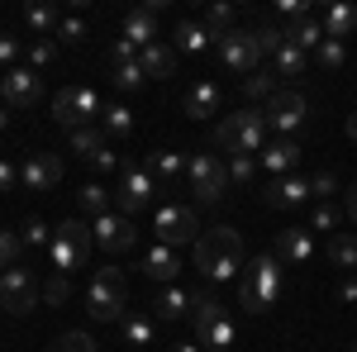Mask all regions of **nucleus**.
Segmentation results:
<instances>
[{"label": "nucleus", "mask_w": 357, "mask_h": 352, "mask_svg": "<svg viewBox=\"0 0 357 352\" xmlns=\"http://www.w3.org/2000/svg\"><path fill=\"white\" fill-rule=\"evenodd\" d=\"M186 181H191V195L200 205H215L224 200V186H229V167L215 158V153H195L186 162Z\"/></svg>", "instance_id": "6"}, {"label": "nucleus", "mask_w": 357, "mask_h": 352, "mask_svg": "<svg viewBox=\"0 0 357 352\" xmlns=\"http://www.w3.org/2000/svg\"><path fill=\"white\" fill-rule=\"evenodd\" d=\"M172 43H176V53H205V43H215V38L195 24V20H181L176 33H172Z\"/></svg>", "instance_id": "29"}, {"label": "nucleus", "mask_w": 357, "mask_h": 352, "mask_svg": "<svg viewBox=\"0 0 357 352\" xmlns=\"http://www.w3.org/2000/svg\"><path fill=\"white\" fill-rule=\"evenodd\" d=\"M57 24H62V20H57L53 5H33V10H29V29H33V33H53Z\"/></svg>", "instance_id": "41"}, {"label": "nucleus", "mask_w": 357, "mask_h": 352, "mask_svg": "<svg viewBox=\"0 0 357 352\" xmlns=\"http://www.w3.org/2000/svg\"><path fill=\"white\" fill-rule=\"evenodd\" d=\"M153 314H158V319H181V314H191V291L167 286L162 296L153 300Z\"/></svg>", "instance_id": "26"}, {"label": "nucleus", "mask_w": 357, "mask_h": 352, "mask_svg": "<svg viewBox=\"0 0 357 352\" xmlns=\"http://www.w3.org/2000/svg\"><path fill=\"white\" fill-rule=\"evenodd\" d=\"M162 33H158V10H148V5H138L124 15V43H134V48H148V43H158Z\"/></svg>", "instance_id": "17"}, {"label": "nucleus", "mask_w": 357, "mask_h": 352, "mask_svg": "<svg viewBox=\"0 0 357 352\" xmlns=\"http://www.w3.org/2000/svg\"><path fill=\"white\" fill-rule=\"evenodd\" d=\"M138 62H143V72H148V77H162V82H167V77L176 72V48L158 38V43H148V48L138 53Z\"/></svg>", "instance_id": "23"}, {"label": "nucleus", "mask_w": 357, "mask_h": 352, "mask_svg": "<svg viewBox=\"0 0 357 352\" xmlns=\"http://www.w3.org/2000/svg\"><path fill=\"white\" fill-rule=\"evenodd\" d=\"M15 57H20V38L0 33V62H15Z\"/></svg>", "instance_id": "51"}, {"label": "nucleus", "mask_w": 357, "mask_h": 352, "mask_svg": "<svg viewBox=\"0 0 357 352\" xmlns=\"http://www.w3.org/2000/svg\"><path fill=\"white\" fill-rule=\"evenodd\" d=\"M0 95H5V105H15V109H33L43 100V77L33 67H10L0 77Z\"/></svg>", "instance_id": "9"}, {"label": "nucleus", "mask_w": 357, "mask_h": 352, "mask_svg": "<svg viewBox=\"0 0 357 352\" xmlns=\"http://www.w3.org/2000/svg\"><path fill=\"white\" fill-rule=\"evenodd\" d=\"M119 324H124V343H129V348H148V343H153V319H143V314H124Z\"/></svg>", "instance_id": "33"}, {"label": "nucleus", "mask_w": 357, "mask_h": 352, "mask_svg": "<svg viewBox=\"0 0 357 352\" xmlns=\"http://www.w3.org/2000/svg\"><path fill=\"white\" fill-rule=\"evenodd\" d=\"M353 352H357V348H353Z\"/></svg>", "instance_id": "59"}, {"label": "nucleus", "mask_w": 357, "mask_h": 352, "mask_svg": "<svg viewBox=\"0 0 357 352\" xmlns=\"http://www.w3.org/2000/svg\"><path fill=\"white\" fill-rule=\"evenodd\" d=\"M281 296V257L276 252H262L243 267V281H238V305L248 314H262L272 309V300Z\"/></svg>", "instance_id": "2"}, {"label": "nucleus", "mask_w": 357, "mask_h": 352, "mask_svg": "<svg viewBox=\"0 0 357 352\" xmlns=\"http://www.w3.org/2000/svg\"><path fill=\"white\" fill-rule=\"evenodd\" d=\"M72 148L82 153L86 162H96V167H105L110 171L119 158H114V148H110V138L100 134V129H72Z\"/></svg>", "instance_id": "16"}, {"label": "nucleus", "mask_w": 357, "mask_h": 352, "mask_svg": "<svg viewBox=\"0 0 357 352\" xmlns=\"http://www.w3.org/2000/svg\"><path fill=\"white\" fill-rule=\"evenodd\" d=\"M252 38H257V48H262V53H276V48L286 43V29H272V24H262V29H252Z\"/></svg>", "instance_id": "45"}, {"label": "nucleus", "mask_w": 357, "mask_h": 352, "mask_svg": "<svg viewBox=\"0 0 357 352\" xmlns=\"http://www.w3.org/2000/svg\"><path fill=\"white\" fill-rule=\"evenodd\" d=\"M153 229H158V243L162 247H181V243L200 238V215L191 205H162L158 219H153Z\"/></svg>", "instance_id": "8"}, {"label": "nucleus", "mask_w": 357, "mask_h": 352, "mask_svg": "<svg viewBox=\"0 0 357 352\" xmlns=\"http://www.w3.org/2000/svg\"><path fill=\"white\" fill-rule=\"evenodd\" d=\"M110 82L119 86V91H134V86L148 82V72H143V62H138V57H124V62H114Z\"/></svg>", "instance_id": "32"}, {"label": "nucleus", "mask_w": 357, "mask_h": 352, "mask_svg": "<svg viewBox=\"0 0 357 352\" xmlns=\"http://www.w3.org/2000/svg\"><path fill=\"white\" fill-rule=\"evenodd\" d=\"M252 158H234V162H229V181H248V176H252Z\"/></svg>", "instance_id": "50"}, {"label": "nucleus", "mask_w": 357, "mask_h": 352, "mask_svg": "<svg viewBox=\"0 0 357 352\" xmlns=\"http://www.w3.org/2000/svg\"><path fill=\"white\" fill-rule=\"evenodd\" d=\"M100 109L105 105H100V95L91 86H67V91H57V100H53V119L67 124V129H91V119Z\"/></svg>", "instance_id": "7"}, {"label": "nucleus", "mask_w": 357, "mask_h": 352, "mask_svg": "<svg viewBox=\"0 0 357 352\" xmlns=\"http://www.w3.org/2000/svg\"><path fill=\"white\" fill-rule=\"evenodd\" d=\"M20 181L29 190H53L62 181V158H53V153H29V162L20 167Z\"/></svg>", "instance_id": "14"}, {"label": "nucleus", "mask_w": 357, "mask_h": 352, "mask_svg": "<svg viewBox=\"0 0 357 352\" xmlns=\"http://www.w3.org/2000/svg\"><path fill=\"white\" fill-rule=\"evenodd\" d=\"M5 124H10V114H5V109H0V129H5Z\"/></svg>", "instance_id": "58"}, {"label": "nucleus", "mask_w": 357, "mask_h": 352, "mask_svg": "<svg viewBox=\"0 0 357 352\" xmlns=\"http://www.w3.org/2000/svg\"><path fill=\"white\" fill-rule=\"evenodd\" d=\"M319 29H324V38L343 43L348 33H357V10L353 5H324L319 10Z\"/></svg>", "instance_id": "19"}, {"label": "nucleus", "mask_w": 357, "mask_h": 352, "mask_svg": "<svg viewBox=\"0 0 357 352\" xmlns=\"http://www.w3.org/2000/svg\"><path fill=\"white\" fill-rule=\"evenodd\" d=\"M20 252H24V243H20V234H10V229H0V271L20 267Z\"/></svg>", "instance_id": "38"}, {"label": "nucleus", "mask_w": 357, "mask_h": 352, "mask_svg": "<svg viewBox=\"0 0 357 352\" xmlns=\"http://www.w3.org/2000/svg\"><path fill=\"white\" fill-rule=\"evenodd\" d=\"M310 195H319V200L333 195V171H314V176H310Z\"/></svg>", "instance_id": "49"}, {"label": "nucleus", "mask_w": 357, "mask_h": 352, "mask_svg": "<svg viewBox=\"0 0 357 352\" xmlns=\"http://www.w3.org/2000/svg\"><path fill=\"white\" fill-rule=\"evenodd\" d=\"M329 257L338 262V267H357V234H333L329 238Z\"/></svg>", "instance_id": "34"}, {"label": "nucleus", "mask_w": 357, "mask_h": 352, "mask_svg": "<svg viewBox=\"0 0 357 352\" xmlns=\"http://www.w3.org/2000/svg\"><path fill=\"white\" fill-rule=\"evenodd\" d=\"M262 200H267V205H276V210H281V205H301V200H310V181H305V176H296V171H291V176H276Z\"/></svg>", "instance_id": "21"}, {"label": "nucleus", "mask_w": 357, "mask_h": 352, "mask_svg": "<svg viewBox=\"0 0 357 352\" xmlns=\"http://www.w3.org/2000/svg\"><path fill=\"white\" fill-rule=\"evenodd\" d=\"M348 138H353V143H357V109H353V114H348Z\"/></svg>", "instance_id": "56"}, {"label": "nucleus", "mask_w": 357, "mask_h": 352, "mask_svg": "<svg viewBox=\"0 0 357 352\" xmlns=\"http://www.w3.org/2000/svg\"><path fill=\"white\" fill-rule=\"evenodd\" d=\"M20 243H24V247H48V243H53V238H48V224H43V219H29L24 234H20Z\"/></svg>", "instance_id": "43"}, {"label": "nucleus", "mask_w": 357, "mask_h": 352, "mask_svg": "<svg viewBox=\"0 0 357 352\" xmlns=\"http://www.w3.org/2000/svg\"><path fill=\"white\" fill-rule=\"evenodd\" d=\"M195 267H200V276H205L210 286L238 276V267H243V234L229 229V224L205 229V234L195 238Z\"/></svg>", "instance_id": "1"}, {"label": "nucleus", "mask_w": 357, "mask_h": 352, "mask_svg": "<svg viewBox=\"0 0 357 352\" xmlns=\"http://www.w3.org/2000/svg\"><path fill=\"white\" fill-rule=\"evenodd\" d=\"M67 296H72V281H67V276H53V281L43 286V300H48V305H62Z\"/></svg>", "instance_id": "46"}, {"label": "nucleus", "mask_w": 357, "mask_h": 352, "mask_svg": "<svg viewBox=\"0 0 357 352\" xmlns=\"http://www.w3.org/2000/svg\"><path fill=\"white\" fill-rule=\"evenodd\" d=\"M100 114H105V134H129V129H134V114L124 105H105Z\"/></svg>", "instance_id": "42"}, {"label": "nucleus", "mask_w": 357, "mask_h": 352, "mask_svg": "<svg viewBox=\"0 0 357 352\" xmlns=\"http://www.w3.org/2000/svg\"><path fill=\"white\" fill-rule=\"evenodd\" d=\"M348 215H353V224H357V181L348 186Z\"/></svg>", "instance_id": "54"}, {"label": "nucleus", "mask_w": 357, "mask_h": 352, "mask_svg": "<svg viewBox=\"0 0 357 352\" xmlns=\"http://www.w3.org/2000/svg\"><path fill=\"white\" fill-rule=\"evenodd\" d=\"M296 162H301V148H296L291 138H276L272 148L262 153V167H267V171H276V176H291V171H296Z\"/></svg>", "instance_id": "24"}, {"label": "nucleus", "mask_w": 357, "mask_h": 352, "mask_svg": "<svg viewBox=\"0 0 357 352\" xmlns=\"http://www.w3.org/2000/svg\"><path fill=\"white\" fill-rule=\"evenodd\" d=\"M234 338H238V328H234V319L224 314V319H220V324H215V328H210V333H205L200 343H205V348H210V352H229V348H234Z\"/></svg>", "instance_id": "35"}, {"label": "nucleus", "mask_w": 357, "mask_h": 352, "mask_svg": "<svg viewBox=\"0 0 357 352\" xmlns=\"http://www.w3.org/2000/svg\"><path fill=\"white\" fill-rule=\"evenodd\" d=\"M86 247H91V224L82 219H67V224H57L53 243H48V257H53L57 276H72V271L86 262Z\"/></svg>", "instance_id": "5"}, {"label": "nucleus", "mask_w": 357, "mask_h": 352, "mask_svg": "<svg viewBox=\"0 0 357 352\" xmlns=\"http://www.w3.org/2000/svg\"><path fill=\"white\" fill-rule=\"evenodd\" d=\"M333 224H338V215H333L329 205H319V210H314V224H310V229H333Z\"/></svg>", "instance_id": "52"}, {"label": "nucleus", "mask_w": 357, "mask_h": 352, "mask_svg": "<svg viewBox=\"0 0 357 352\" xmlns=\"http://www.w3.org/2000/svg\"><path fill=\"white\" fill-rule=\"evenodd\" d=\"M262 138H267V114L257 105H243L238 114H224L220 129H215V143L224 153H234V158H252L262 148Z\"/></svg>", "instance_id": "3"}, {"label": "nucleus", "mask_w": 357, "mask_h": 352, "mask_svg": "<svg viewBox=\"0 0 357 352\" xmlns=\"http://www.w3.org/2000/svg\"><path fill=\"white\" fill-rule=\"evenodd\" d=\"M314 57H319V67H324V72H338V67L348 62V48H343V43H333V38H324V43L314 48Z\"/></svg>", "instance_id": "37"}, {"label": "nucleus", "mask_w": 357, "mask_h": 352, "mask_svg": "<svg viewBox=\"0 0 357 352\" xmlns=\"http://www.w3.org/2000/svg\"><path fill=\"white\" fill-rule=\"evenodd\" d=\"M220 57H224V67H234V72L252 77L257 62H262V48H257L252 29H234V33H224V38H220Z\"/></svg>", "instance_id": "12"}, {"label": "nucleus", "mask_w": 357, "mask_h": 352, "mask_svg": "<svg viewBox=\"0 0 357 352\" xmlns=\"http://www.w3.org/2000/svg\"><path fill=\"white\" fill-rule=\"evenodd\" d=\"M200 29H205L215 43H220L224 33H234V5H210V10H205V20H200Z\"/></svg>", "instance_id": "31"}, {"label": "nucleus", "mask_w": 357, "mask_h": 352, "mask_svg": "<svg viewBox=\"0 0 357 352\" xmlns=\"http://www.w3.org/2000/svg\"><path fill=\"white\" fill-rule=\"evenodd\" d=\"M305 67H310V53H301L296 43H281V48L272 53V72L276 77H301Z\"/></svg>", "instance_id": "27"}, {"label": "nucleus", "mask_w": 357, "mask_h": 352, "mask_svg": "<svg viewBox=\"0 0 357 352\" xmlns=\"http://www.w3.org/2000/svg\"><path fill=\"white\" fill-rule=\"evenodd\" d=\"M153 200V176L138 171V167H124V186H119V215L134 219L143 205Z\"/></svg>", "instance_id": "15"}, {"label": "nucleus", "mask_w": 357, "mask_h": 352, "mask_svg": "<svg viewBox=\"0 0 357 352\" xmlns=\"http://www.w3.org/2000/svg\"><path fill=\"white\" fill-rule=\"evenodd\" d=\"M176 352H200V348H195V343H181V348H176Z\"/></svg>", "instance_id": "57"}, {"label": "nucleus", "mask_w": 357, "mask_h": 352, "mask_svg": "<svg viewBox=\"0 0 357 352\" xmlns=\"http://www.w3.org/2000/svg\"><path fill=\"white\" fill-rule=\"evenodd\" d=\"M262 114H267V129H276V134H296V129L305 124V95L291 91V86H281L272 100L262 105Z\"/></svg>", "instance_id": "10"}, {"label": "nucleus", "mask_w": 357, "mask_h": 352, "mask_svg": "<svg viewBox=\"0 0 357 352\" xmlns=\"http://www.w3.org/2000/svg\"><path fill=\"white\" fill-rule=\"evenodd\" d=\"M124 271L119 267H105L91 286H86V309H91V319L96 324H114V319H124Z\"/></svg>", "instance_id": "4"}, {"label": "nucleus", "mask_w": 357, "mask_h": 352, "mask_svg": "<svg viewBox=\"0 0 357 352\" xmlns=\"http://www.w3.org/2000/svg\"><path fill=\"white\" fill-rule=\"evenodd\" d=\"M77 200H82V210H86L91 219H100V215H105V205H110V200H105V186H96V181H86Z\"/></svg>", "instance_id": "36"}, {"label": "nucleus", "mask_w": 357, "mask_h": 352, "mask_svg": "<svg viewBox=\"0 0 357 352\" xmlns=\"http://www.w3.org/2000/svg\"><path fill=\"white\" fill-rule=\"evenodd\" d=\"M53 53H57V43H53V38H38V43L29 48V57H33V67H48V62H53Z\"/></svg>", "instance_id": "47"}, {"label": "nucleus", "mask_w": 357, "mask_h": 352, "mask_svg": "<svg viewBox=\"0 0 357 352\" xmlns=\"http://www.w3.org/2000/svg\"><path fill=\"white\" fill-rule=\"evenodd\" d=\"M276 91H281V86H276V72H262V67H257L252 77H243V95H248V105H267Z\"/></svg>", "instance_id": "28"}, {"label": "nucleus", "mask_w": 357, "mask_h": 352, "mask_svg": "<svg viewBox=\"0 0 357 352\" xmlns=\"http://www.w3.org/2000/svg\"><path fill=\"white\" fill-rule=\"evenodd\" d=\"M286 43H296L301 53H314V48L324 43V29H319V20L310 15V20H301V24H291V29H286Z\"/></svg>", "instance_id": "30"}, {"label": "nucleus", "mask_w": 357, "mask_h": 352, "mask_svg": "<svg viewBox=\"0 0 357 352\" xmlns=\"http://www.w3.org/2000/svg\"><path fill=\"white\" fill-rule=\"evenodd\" d=\"M186 171V162H181V153H153V176H162V181H172V176H181Z\"/></svg>", "instance_id": "40"}, {"label": "nucleus", "mask_w": 357, "mask_h": 352, "mask_svg": "<svg viewBox=\"0 0 357 352\" xmlns=\"http://www.w3.org/2000/svg\"><path fill=\"white\" fill-rule=\"evenodd\" d=\"M220 86L215 82H195L191 91H186V100H181V109H186V114H191V119H205V114H215V109H220Z\"/></svg>", "instance_id": "22"}, {"label": "nucleus", "mask_w": 357, "mask_h": 352, "mask_svg": "<svg viewBox=\"0 0 357 352\" xmlns=\"http://www.w3.org/2000/svg\"><path fill=\"white\" fill-rule=\"evenodd\" d=\"M0 305L10 314H29L38 305V286H33V271L29 267H10L0 276Z\"/></svg>", "instance_id": "11"}, {"label": "nucleus", "mask_w": 357, "mask_h": 352, "mask_svg": "<svg viewBox=\"0 0 357 352\" xmlns=\"http://www.w3.org/2000/svg\"><path fill=\"white\" fill-rule=\"evenodd\" d=\"M15 186V162H0V190Z\"/></svg>", "instance_id": "53"}, {"label": "nucleus", "mask_w": 357, "mask_h": 352, "mask_svg": "<svg viewBox=\"0 0 357 352\" xmlns=\"http://www.w3.org/2000/svg\"><path fill=\"white\" fill-rule=\"evenodd\" d=\"M276 257L281 262H310L314 257V238H310V229H281V238H276Z\"/></svg>", "instance_id": "20"}, {"label": "nucleus", "mask_w": 357, "mask_h": 352, "mask_svg": "<svg viewBox=\"0 0 357 352\" xmlns=\"http://www.w3.org/2000/svg\"><path fill=\"white\" fill-rule=\"evenodd\" d=\"M276 15L291 29V24H301V20H310V5H305V0H276Z\"/></svg>", "instance_id": "44"}, {"label": "nucleus", "mask_w": 357, "mask_h": 352, "mask_svg": "<svg viewBox=\"0 0 357 352\" xmlns=\"http://www.w3.org/2000/svg\"><path fill=\"white\" fill-rule=\"evenodd\" d=\"M220 319H224V300L215 296V291H205V286H200V291H191V324H195V333L205 338V333L220 324Z\"/></svg>", "instance_id": "18"}, {"label": "nucleus", "mask_w": 357, "mask_h": 352, "mask_svg": "<svg viewBox=\"0 0 357 352\" xmlns=\"http://www.w3.org/2000/svg\"><path fill=\"white\" fill-rule=\"evenodd\" d=\"M48 352H96V338H91V333H82V328H72V333H62Z\"/></svg>", "instance_id": "39"}, {"label": "nucleus", "mask_w": 357, "mask_h": 352, "mask_svg": "<svg viewBox=\"0 0 357 352\" xmlns=\"http://www.w3.org/2000/svg\"><path fill=\"white\" fill-rule=\"evenodd\" d=\"M57 38H67V43H82V38H86V24L77 20V15H72V20H62V24H57Z\"/></svg>", "instance_id": "48"}, {"label": "nucleus", "mask_w": 357, "mask_h": 352, "mask_svg": "<svg viewBox=\"0 0 357 352\" xmlns=\"http://www.w3.org/2000/svg\"><path fill=\"white\" fill-rule=\"evenodd\" d=\"M143 271H148L153 281H167V286H172V281H176V271H181V262H176V252H172V247L158 243L148 257H143Z\"/></svg>", "instance_id": "25"}, {"label": "nucleus", "mask_w": 357, "mask_h": 352, "mask_svg": "<svg viewBox=\"0 0 357 352\" xmlns=\"http://www.w3.org/2000/svg\"><path fill=\"white\" fill-rule=\"evenodd\" d=\"M91 238L105 247V252H129V247H134V224L124 215H110V210H105L100 219H91Z\"/></svg>", "instance_id": "13"}, {"label": "nucleus", "mask_w": 357, "mask_h": 352, "mask_svg": "<svg viewBox=\"0 0 357 352\" xmlns=\"http://www.w3.org/2000/svg\"><path fill=\"white\" fill-rule=\"evenodd\" d=\"M343 300H357V281H343V291H338Z\"/></svg>", "instance_id": "55"}]
</instances>
